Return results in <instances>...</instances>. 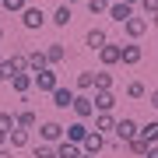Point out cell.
<instances>
[{"mask_svg":"<svg viewBox=\"0 0 158 158\" xmlns=\"http://www.w3.org/2000/svg\"><path fill=\"white\" fill-rule=\"evenodd\" d=\"M63 123H56V119H46V123L39 127V137H42V144H60L63 141Z\"/></svg>","mask_w":158,"mask_h":158,"instance_id":"6da1fadb","label":"cell"},{"mask_svg":"<svg viewBox=\"0 0 158 158\" xmlns=\"http://www.w3.org/2000/svg\"><path fill=\"white\" fill-rule=\"evenodd\" d=\"M137 130H141V127H137L130 116H123V119H116L113 134H116V141H119V144H127V141H134V137H137Z\"/></svg>","mask_w":158,"mask_h":158,"instance_id":"7a4b0ae2","label":"cell"},{"mask_svg":"<svg viewBox=\"0 0 158 158\" xmlns=\"http://www.w3.org/2000/svg\"><path fill=\"white\" fill-rule=\"evenodd\" d=\"M148 28H151V25H148V18H127V21H123V32H127V39L130 42H137V39H141V35L148 32Z\"/></svg>","mask_w":158,"mask_h":158,"instance_id":"3957f363","label":"cell"},{"mask_svg":"<svg viewBox=\"0 0 158 158\" xmlns=\"http://www.w3.org/2000/svg\"><path fill=\"white\" fill-rule=\"evenodd\" d=\"M32 81H35V88H39V91H46V95H49V91L60 85V77H56V70H53V67H46V70H39V74H32Z\"/></svg>","mask_w":158,"mask_h":158,"instance_id":"277c9868","label":"cell"},{"mask_svg":"<svg viewBox=\"0 0 158 158\" xmlns=\"http://www.w3.org/2000/svg\"><path fill=\"white\" fill-rule=\"evenodd\" d=\"M119 53H123V42H106V46L98 49L102 67H116V63H119Z\"/></svg>","mask_w":158,"mask_h":158,"instance_id":"5b68a950","label":"cell"},{"mask_svg":"<svg viewBox=\"0 0 158 158\" xmlns=\"http://www.w3.org/2000/svg\"><path fill=\"white\" fill-rule=\"evenodd\" d=\"M4 70H7V77L25 74V70H28V53H11V56L4 60Z\"/></svg>","mask_w":158,"mask_h":158,"instance_id":"8992f818","label":"cell"},{"mask_svg":"<svg viewBox=\"0 0 158 158\" xmlns=\"http://www.w3.org/2000/svg\"><path fill=\"white\" fill-rule=\"evenodd\" d=\"M21 25H25L28 32L42 28V25H46V14H42V7H25V11H21Z\"/></svg>","mask_w":158,"mask_h":158,"instance_id":"52a82bcc","label":"cell"},{"mask_svg":"<svg viewBox=\"0 0 158 158\" xmlns=\"http://www.w3.org/2000/svg\"><path fill=\"white\" fill-rule=\"evenodd\" d=\"M144 60V49L137 42H123V53H119V63H127V67H137V63Z\"/></svg>","mask_w":158,"mask_h":158,"instance_id":"ba28073f","label":"cell"},{"mask_svg":"<svg viewBox=\"0 0 158 158\" xmlns=\"http://www.w3.org/2000/svg\"><path fill=\"white\" fill-rule=\"evenodd\" d=\"M102 148H106V134H98V130H88V137L81 141V151H85V155H98Z\"/></svg>","mask_w":158,"mask_h":158,"instance_id":"9c48e42d","label":"cell"},{"mask_svg":"<svg viewBox=\"0 0 158 158\" xmlns=\"http://www.w3.org/2000/svg\"><path fill=\"white\" fill-rule=\"evenodd\" d=\"M70 109H74V116H77V119H91V116H95V106H91L88 95H74Z\"/></svg>","mask_w":158,"mask_h":158,"instance_id":"30bf717a","label":"cell"},{"mask_svg":"<svg viewBox=\"0 0 158 158\" xmlns=\"http://www.w3.org/2000/svg\"><path fill=\"white\" fill-rule=\"evenodd\" d=\"M88 137V127H85V119H74V123L63 130V141H70V144H81Z\"/></svg>","mask_w":158,"mask_h":158,"instance_id":"8fae6325","label":"cell"},{"mask_svg":"<svg viewBox=\"0 0 158 158\" xmlns=\"http://www.w3.org/2000/svg\"><path fill=\"white\" fill-rule=\"evenodd\" d=\"M91 106H95V113H113V109H116V95H113V91H95Z\"/></svg>","mask_w":158,"mask_h":158,"instance_id":"7c38bea8","label":"cell"},{"mask_svg":"<svg viewBox=\"0 0 158 158\" xmlns=\"http://www.w3.org/2000/svg\"><path fill=\"white\" fill-rule=\"evenodd\" d=\"M49 95H53V106H56V109H70V102H74V95H77V91H70V88L56 85Z\"/></svg>","mask_w":158,"mask_h":158,"instance_id":"4fadbf2b","label":"cell"},{"mask_svg":"<svg viewBox=\"0 0 158 158\" xmlns=\"http://www.w3.org/2000/svg\"><path fill=\"white\" fill-rule=\"evenodd\" d=\"M7 81H11V88L18 91V95H28V91L35 88V81H32L28 70H25V74H14V77H7Z\"/></svg>","mask_w":158,"mask_h":158,"instance_id":"5bb4252c","label":"cell"},{"mask_svg":"<svg viewBox=\"0 0 158 158\" xmlns=\"http://www.w3.org/2000/svg\"><path fill=\"white\" fill-rule=\"evenodd\" d=\"M109 42V35H106V28H88V35H85V46H88V49H102V46H106Z\"/></svg>","mask_w":158,"mask_h":158,"instance_id":"9a60e30c","label":"cell"},{"mask_svg":"<svg viewBox=\"0 0 158 158\" xmlns=\"http://www.w3.org/2000/svg\"><path fill=\"white\" fill-rule=\"evenodd\" d=\"M106 14L113 18V21H119V25H123L127 18H134V7H130V4H123V0H119V4H109V11H106Z\"/></svg>","mask_w":158,"mask_h":158,"instance_id":"2e32d148","label":"cell"},{"mask_svg":"<svg viewBox=\"0 0 158 158\" xmlns=\"http://www.w3.org/2000/svg\"><path fill=\"white\" fill-rule=\"evenodd\" d=\"M7 144H11V151H18V148H28V130H25V127H14L11 134H7Z\"/></svg>","mask_w":158,"mask_h":158,"instance_id":"e0dca14e","label":"cell"},{"mask_svg":"<svg viewBox=\"0 0 158 158\" xmlns=\"http://www.w3.org/2000/svg\"><path fill=\"white\" fill-rule=\"evenodd\" d=\"M46 67H49V60H46V49H32V53H28V70L39 74V70H46Z\"/></svg>","mask_w":158,"mask_h":158,"instance_id":"ac0fdd59","label":"cell"},{"mask_svg":"<svg viewBox=\"0 0 158 158\" xmlns=\"http://www.w3.org/2000/svg\"><path fill=\"white\" fill-rule=\"evenodd\" d=\"M63 56H67V49H63L60 42H49V46H46V60H49V67L63 63Z\"/></svg>","mask_w":158,"mask_h":158,"instance_id":"d6986e66","label":"cell"},{"mask_svg":"<svg viewBox=\"0 0 158 158\" xmlns=\"http://www.w3.org/2000/svg\"><path fill=\"white\" fill-rule=\"evenodd\" d=\"M113 127H116V116L113 113H95V127H91V130L106 134V130H113Z\"/></svg>","mask_w":158,"mask_h":158,"instance_id":"ffe728a7","label":"cell"},{"mask_svg":"<svg viewBox=\"0 0 158 158\" xmlns=\"http://www.w3.org/2000/svg\"><path fill=\"white\" fill-rule=\"evenodd\" d=\"M56 158H81V144L60 141V144H56Z\"/></svg>","mask_w":158,"mask_h":158,"instance_id":"44dd1931","label":"cell"},{"mask_svg":"<svg viewBox=\"0 0 158 158\" xmlns=\"http://www.w3.org/2000/svg\"><path fill=\"white\" fill-rule=\"evenodd\" d=\"M53 25H56V28H67L70 25V4H60L56 11H53Z\"/></svg>","mask_w":158,"mask_h":158,"instance_id":"7402d4cb","label":"cell"},{"mask_svg":"<svg viewBox=\"0 0 158 158\" xmlns=\"http://www.w3.org/2000/svg\"><path fill=\"white\" fill-rule=\"evenodd\" d=\"M137 137H144L148 144H158V119H151V123H144L141 130H137Z\"/></svg>","mask_w":158,"mask_h":158,"instance_id":"603a6c76","label":"cell"},{"mask_svg":"<svg viewBox=\"0 0 158 158\" xmlns=\"http://www.w3.org/2000/svg\"><path fill=\"white\" fill-rule=\"evenodd\" d=\"M74 85H77V91H91V88H95V70H81Z\"/></svg>","mask_w":158,"mask_h":158,"instance_id":"cb8c5ba5","label":"cell"},{"mask_svg":"<svg viewBox=\"0 0 158 158\" xmlns=\"http://www.w3.org/2000/svg\"><path fill=\"white\" fill-rule=\"evenodd\" d=\"M95 91H113V74L109 70H95Z\"/></svg>","mask_w":158,"mask_h":158,"instance_id":"d4e9b609","label":"cell"},{"mask_svg":"<svg viewBox=\"0 0 158 158\" xmlns=\"http://www.w3.org/2000/svg\"><path fill=\"white\" fill-rule=\"evenodd\" d=\"M14 119H18V127H25V130H32L35 123H39V116H35L32 109H21V113H14Z\"/></svg>","mask_w":158,"mask_h":158,"instance_id":"484cf974","label":"cell"},{"mask_svg":"<svg viewBox=\"0 0 158 158\" xmlns=\"http://www.w3.org/2000/svg\"><path fill=\"white\" fill-rule=\"evenodd\" d=\"M14 127H18V119H14V113H11V109H4V113H0V134H11Z\"/></svg>","mask_w":158,"mask_h":158,"instance_id":"4316f807","label":"cell"},{"mask_svg":"<svg viewBox=\"0 0 158 158\" xmlns=\"http://www.w3.org/2000/svg\"><path fill=\"white\" fill-rule=\"evenodd\" d=\"M32 158H56V144H35Z\"/></svg>","mask_w":158,"mask_h":158,"instance_id":"83f0119b","label":"cell"},{"mask_svg":"<svg viewBox=\"0 0 158 158\" xmlns=\"http://www.w3.org/2000/svg\"><path fill=\"white\" fill-rule=\"evenodd\" d=\"M127 95H130V98H144V95H148L144 81H130V85H127Z\"/></svg>","mask_w":158,"mask_h":158,"instance_id":"f1b7e54d","label":"cell"},{"mask_svg":"<svg viewBox=\"0 0 158 158\" xmlns=\"http://www.w3.org/2000/svg\"><path fill=\"white\" fill-rule=\"evenodd\" d=\"M0 7H4V11H11V14H21L28 4H25V0H0Z\"/></svg>","mask_w":158,"mask_h":158,"instance_id":"f546056e","label":"cell"},{"mask_svg":"<svg viewBox=\"0 0 158 158\" xmlns=\"http://www.w3.org/2000/svg\"><path fill=\"white\" fill-rule=\"evenodd\" d=\"M127 148H130V155H144L148 151V141H144V137H134V141H127Z\"/></svg>","mask_w":158,"mask_h":158,"instance_id":"4dcf8cb0","label":"cell"},{"mask_svg":"<svg viewBox=\"0 0 158 158\" xmlns=\"http://www.w3.org/2000/svg\"><path fill=\"white\" fill-rule=\"evenodd\" d=\"M85 4H88L91 14H106V11H109V0H85Z\"/></svg>","mask_w":158,"mask_h":158,"instance_id":"1f68e13d","label":"cell"},{"mask_svg":"<svg viewBox=\"0 0 158 158\" xmlns=\"http://www.w3.org/2000/svg\"><path fill=\"white\" fill-rule=\"evenodd\" d=\"M141 11L151 18V14H158V0H141Z\"/></svg>","mask_w":158,"mask_h":158,"instance_id":"d6a6232c","label":"cell"},{"mask_svg":"<svg viewBox=\"0 0 158 158\" xmlns=\"http://www.w3.org/2000/svg\"><path fill=\"white\" fill-rule=\"evenodd\" d=\"M141 158H158V144H148V151H144Z\"/></svg>","mask_w":158,"mask_h":158,"instance_id":"836d02e7","label":"cell"},{"mask_svg":"<svg viewBox=\"0 0 158 158\" xmlns=\"http://www.w3.org/2000/svg\"><path fill=\"white\" fill-rule=\"evenodd\" d=\"M0 158H14V151L11 148H0Z\"/></svg>","mask_w":158,"mask_h":158,"instance_id":"e575fe53","label":"cell"},{"mask_svg":"<svg viewBox=\"0 0 158 158\" xmlns=\"http://www.w3.org/2000/svg\"><path fill=\"white\" fill-rule=\"evenodd\" d=\"M151 109H158V88L151 91Z\"/></svg>","mask_w":158,"mask_h":158,"instance_id":"d590c367","label":"cell"},{"mask_svg":"<svg viewBox=\"0 0 158 158\" xmlns=\"http://www.w3.org/2000/svg\"><path fill=\"white\" fill-rule=\"evenodd\" d=\"M4 81H7V70H4V63H0V85H4Z\"/></svg>","mask_w":158,"mask_h":158,"instance_id":"8d00e7d4","label":"cell"},{"mask_svg":"<svg viewBox=\"0 0 158 158\" xmlns=\"http://www.w3.org/2000/svg\"><path fill=\"white\" fill-rule=\"evenodd\" d=\"M148 25H155V28H158V14H151V18H148Z\"/></svg>","mask_w":158,"mask_h":158,"instance_id":"74e56055","label":"cell"},{"mask_svg":"<svg viewBox=\"0 0 158 158\" xmlns=\"http://www.w3.org/2000/svg\"><path fill=\"white\" fill-rule=\"evenodd\" d=\"M0 148H7V134H0Z\"/></svg>","mask_w":158,"mask_h":158,"instance_id":"f35d334b","label":"cell"},{"mask_svg":"<svg viewBox=\"0 0 158 158\" xmlns=\"http://www.w3.org/2000/svg\"><path fill=\"white\" fill-rule=\"evenodd\" d=\"M123 4H130V7H134V4H141V0H123Z\"/></svg>","mask_w":158,"mask_h":158,"instance_id":"ab89813d","label":"cell"},{"mask_svg":"<svg viewBox=\"0 0 158 158\" xmlns=\"http://www.w3.org/2000/svg\"><path fill=\"white\" fill-rule=\"evenodd\" d=\"M81 158H95V155H85V151H81Z\"/></svg>","mask_w":158,"mask_h":158,"instance_id":"60d3db41","label":"cell"},{"mask_svg":"<svg viewBox=\"0 0 158 158\" xmlns=\"http://www.w3.org/2000/svg\"><path fill=\"white\" fill-rule=\"evenodd\" d=\"M63 4H77V0H63Z\"/></svg>","mask_w":158,"mask_h":158,"instance_id":"b9f144b4","label":"cell"},{"mask_svg":"<svg viewBox=\"0 0 158 158\" xmlns=\"http://www.w3.org/2000/svg\"><path fill=\"white\" fill-rule=\"evenodd\" d=\"M0 39H4V28H0Z\"/></svg>","mask_w":158,"mask_h":158,"instance_id":"7bdbcfd3","label":"cell"}]
</instances>
